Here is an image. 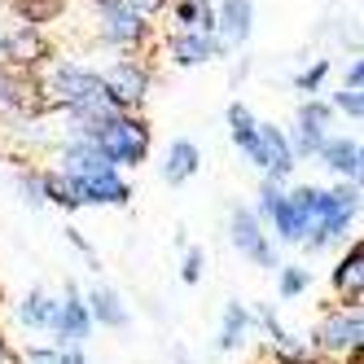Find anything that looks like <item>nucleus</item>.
<instances>
[{
    "label": "nucleus",
    "mask_w": 364,
    "mask_h": 364,
    "mask_svg": "<svg viewBox=\"0 0 364 364\" xmlns=\"http://www.w3.org/2000/svg\"><path fill=\"white\" fill-rule=\"evenodd\" d=\"M53 364H88V351L84 347H58Z\"/></svg>",
    "instance_id": "nucleus-35"
},
{
    "label": "nucleus",
    "mask_w": 364,
    "mask_h": 364,
    "mask_svg": "<svg viewBox=\"0 0 364 364\" xmlns=\"http://www.w3.org/2000/svg\"><path fill=\"white\" fill-rule=\"evenodd\" d=\"M75 193H80V206H127L132 202V180L110 167V171L75 180Z\"/></svg>",
    "instance_id": "nucleus-16"
},
{
    "label": "nucleus",
    "mask_w": 364,
    "mask_h": 364,
    "mask_svg": "<svg viewBox=\"0 0 364 364\" xmlns=\"http://www.w3.org/2000/svg\"><path fill=\"white\" fill-rule=\"evenodd\" d=\"M329 110H333V114H347L351 123H360V119H364V92H351V88H338V92L329 97Z\"/></svg>",
    "instance_id": "nucleus-31"
},
{
    "label": "nucleus",
    "mask_w": 364,
    "mask_h": 364,
    "mask_svg": "<svg viewBox=\"0 0 364 364\" xmlns=\"http://www.w3.org/2000/svg\"><path fill=\"white\" fill-rule=\"evenodd\" d=\"M329 66H333L329 58H316L311 66H303L294 80H290V84H294V92H303V101H307V97H316V92H321V84L329 80Z\"/></svg>",
    "instance_id": "nucleus-28"
},
{
    "label": "nucleus",
    "mask_w": 364,
    "mask_h": 364,
    "mask_svg": "<svg viewBox=\"0 0 364 364\" xmlns=\"http://www.w3.org/2000/svg\"><path fill=\"white\" fill-rule=\"evenodd\" d=\"M163 53H167V62H171V66L193 70V66H206V62H224V58H232V48H228L220 36L167 31V36H163Z\"/></svg>",
    "instance_id": "nucleus-10"
},
{
    "label": "nucleus",
    "mask_w": 364,
    "mask_h": 364,
    "mask_svg": "<svg viewBox=\"0 0 364 364\" xmlns=\"http://www.w3.org/2000/svg\"><path fill=\"white\" fill-rule=\"evenodd\" d=\"M48 58H53V48H48V36L40 27H22L18 22L14 31H5V66L9 70H18V75L31 80Z\"/></svg>",
    "instance_id": "nucleus-12"
},
{
    "label": "nucleus",
    "mask_w": 364,
    "mask_h": 364,
    "mask_svg": "<svg viewBox=\"0 0 364 364\" xmlns=\"http://www.w3.org/2000/svg\"><path fill=\"white\" fill-rule=\"evenodd\" d=\"M307 364H325V360H307Z\"/></svg>",
    "instance_id": "nucleus-42"
},
{
    "label": "nucleus",
    "mask_w": 364,
    "mask_h": 364,
    "mask_svg": "<svg viewBox=\"0 0 364 364\" xmlns=\"http://www.w3.org/2000/svg\"><path fill=\"white\" fill-rule=\"evenodd\" d=\"M53 154H58V171L70 176V180H84V176H97V171H110L106 154L97 149L92 136H62V141L53 145Z\"/></svg>",
    "instance_id": "nucleus-15"
},
{
    "label": "nucleus",
    "mask_w": 364,
    "mask_h": 364,
    "mask_svg": "<svg viewBox=\"0 0 364 364\" xmlns=\"http://www.w3.org/2000/svg\"><path fill=\"white\" fill-rule=\"evenodd\" d=\"M202 171V149L189 141V136H176L163 154V180L176 189V185H189V180Z\"/></svg>",
    "instance_id": "nucleus-20"
},
{
    "label": "nucleus",
    "mask_w": 364,
    "mask_h": 364,
    "mask_svg": "<svg viewBox=\"0 0 364 364\" xmlns=\"http://www.w3.org/2000/svg\"><path fill=\"white\" fill-rule=\"evenodd\" d=\"M14 316L22 329H31V333H53V321H58V299L48 294V290H27L18 299L14 307Z\"/></svg>",
    "instance_id": "nucleus-21"
},
{
    "label": "nucleus",
    "mask_w": 364,
    "mask_h": 364,
    "mask_svg": "<svg viewBox=\"0 0 364 364\" xmlns=\"http://www.w3.org/2000/svg\"><path fill=\"white\" fill-rule=\"evenodd\" d=\"M215 36L237 53L255 36V0H215Z\"/></svg>",
    "instance_id": "nucleus-17"
},
{
    "label": "nucleus",
    "mask_w": 364,
    "mask_h": 364,
    "mask_svg": "<svg viewBox=\"0 0 364 364\" xmlns=\"http://www.w3.org/2000/svg\"><path fill=\"white\" fill-rule=\"evenodd\" d=\"M66 5L70 0H9V9L18 14V22L22 27H48V22H58L62 14H66Z\"/></svg>",
    "instance_id": "nucleus-25"
},
{
    "label": "nucleus",
    "mask_w": 364,
    "mask_h": 364,
    "mask_svg": "<svg viewBox=\"0 0 364 364\" xmlns=\"http://www.w3.org/2000/svg\"><path fill=\"white\" fill-rule=\"evenodd\" d=\"M123 5H132L136 14H145V18H159L167 5H171V0H123Z\"/></svg>",
    "instance_id": "nucleus-33"
},
{
    "label": "nucleus",
    "mask_w": 364,
    "mask_h": 364,
    "mask_svg": "<svg viewBox=\"0 0 364 364\" xmlns=\"http://www.w3.org/2000/svg\"><path fill=\"white\" fill-rule=\"evenodd\" d=\"M250 333H255V316H250V307L242 299H228L224 311H220V333H215V351H242L250 343Z\"/></svg>",
    "instance_id": "nucleus-19"
},
{
    "label": "nucleus",
    "mask_w": 364,
    "mask_h": 364,
    "mask_svg": "<svg viewBox=\"0 0 364 364\" xmlns=\"http://www.w3.org/2000/svg\"><path fill=\"white\" fill-rule=\"evenodd\" d=\"M228 242H232V250H237L242 259H250L255 268H268V272H277L281 268V259H277V246H272V237H268V228L255 220V211L250 206H228Z\"/></svg>",
    "instance_id": "nucleus-7"
},
{
    "label": "nucleus",
    "mask_w": 364,
    "mask_h": 364,
    "mask_svg": "<svg viewBox=\"0 0 364 364\" xmlns=\"http://www.w3.org/2000/svg\"><path fill=\"white\" fill-rule=\"evenodd\" d=\"M329 132H333V110H329L325 97H307V101H299L294 127H285L294 159H316V149L329 141Z\"/></svg>",
    "instance_id": "nucleus-8"
},
{
    "label": "nucleus",
    "mask_w": 364,
    "mask_h": 364,
    "mask_svg": "<svg viewBox=\"0 0 364 364\" xmlns=\"http://www.w3.org/2000/svg\"><path fill=\"white\" fill-rule=\"evenodd\" d=\"M149 92H154V66L145 58H114L101 70V97L119 114H141Z\"/></svg>",
    "instance_id": "nucleus-5"
},
{
    "label": "nucleus",
    "mask_w": 364,
    "mask_h": 364,
    "mask_svg": "<svg viewBox=\"0 0 364 364\" xmlns=\"http://www.w3.org/2000/svg\"><path fill=\"white\" fill-rule=\"evenodd\" d=\"M343 88H351V92H364V62H360V58H351V66H347V80H343Z\"/></svg>",
    "instance_id": "nucleus-34"
},
{
    "label": "nucleus",
    "mask_w": 364,
    "mask_h": 364,
    "mask_svg": "<svg viewBox=\"0 0 364 364\" xmlns=\"http://www.w3.org/2000/svg\"><path fill=\"white\" fill-rule=\"evenodd\" d=\"M246 75H250V58H232V70H228V84L237 88V84L246 80Z\"/></svg>",
    "instance_id": "nucleus-36"
},
{
    "label": "nucleus",
    "mask_w": 364,
    "mask_h": 364,
    "mask_svg": "<svg viewBox=\"0 0 364 364\" xmlns=\"http://www.w3.org/2000/svg\"><path fill=\"white\" fill-rule=\"evenodd\" d=\"M171 364H193V355H189L185 347H176V351H171Z\"/></svg>",
    "instance_id": "nucleus-38"
},
{
    "label": "nucleus",
    "mask_w": 364,
    "mask_h": 364,
    "mask_svg": "<svg viewBox=\"0 0 364 364\" xmlns=\"http://www.w3.org/2000/svg\"><path fill=\"white\" fill-rule=\"evenodd\" d=\"M14 189H18V198L31 206V211H40L44 206V185H40V167H18L14 171Z\"/></svg>",
    "instance_id": "nucleus-29"
},
{
    "label": "nucleus",
    "mask_w": 364,
    "mask_h": 364,
    "mask_svg": "<svg viewBox=\"0 0 364 364\" xmlns=\"http://www.w3.org/2000/svg\"><path fill=\"white\" fill-rule=\"evenodd\" d=\"M92 31L106 48H114V53L141 58L149 48V40H154V18L136 14L132 5H123V0H110V5L92 9Z\"/></svg>",
    "instance_id": "nucleus-3"
},
{
    "label": "nucleus",
    "mask_w": 364,
    "mask_h": 364,
    "mask_svg": "<svg viewBox=\"0 0 364 364\" xmlns=\"http://www.w3.org/2000/svg\"><path fill=\"white\" fill-rule=\"evenodd\" d=\"M88 5H92V9H97V5H110V0H88Z\"/></svg>",
    "instance_id": "nucleus-40"
},
{
    "label": "nucleus",
    "mask_w": 364,
    "mask_h": 364,
    "mask_svg": "<svg viewBox=\"0 0 364 364\" xmlns=\"http://www.w3.org/2000/svg\"><path fill=\"white\" fill-rule=\"evenodd\" d=\"M0 66H5V27H0Z\"/></svg>",
    "instance_id": "nucleus-39"
},
{
    "label": "nucleus",
    "mask_w": 364,
    "mask_h": 364,
    "mask_svg": "<svg viewBox=\"0 0 364 364\" xmlns=\"http://www.w3.org/2000/svg\"><path fill=\"white\" fill-rule=\"evenodd\" d=\"M360 220V185H333L321 189V206H316V220H311L303 250L307 255H321L333 246H347V232Z\"/></svg>",
    "instance_id": "nucleus-1"
},
{
    "label": "nucleus",
    "mask_w": 364,
    "mask_h": 364,
    "mask_svg": "<svg viewBox=\"0 0 364 364\" xmlns=\"http://www.w3.org/2000/svg\"><path fill=\"white\" fill-rule=\"evenodd\" d=\"M97 149L106 154V163L114 171H132L149 159V149H154V127L145 114H114L101 132L92 136Z\"/></svg>",
    "instance_id": "nucleus-4"
},
{
    "label": "nucleus",
    "mask_w": 364,
    "mask_h": 364,
    "mask_svg": "<svg viewBox=\"0 0 364 364\" xmlns=\"http://www.w3.org/2000/svg\"><path fill=\"white\" fill-rule=\"evenodd\" d=\"M18 114H36L31 80L18 75V70H9V66H0V123H9Z\"/></svg>",
    "instance_id": "nucleus-22"
},
{
    "label": "nucleus",
    "mask_w": 364,
    "mask_h": 364,
    "mask_svg": "<svg viewBox=\"0 0 364 364\" xmlns=\"http://www.w3.org/2000/svg\"><path fill=\"white\" fill-rule=\"evenodd\" d=\"M316 159L338 176V185H360V171H364V149L355 132H329V141L316 149Z\"/></svg>",
    "instance_id": "nucleus-14"
},
{
    "label": "nucleus",
    "mask_w": 364,
    "mask_h": 364,
    "mask_svg": "<svg viewBox=\"0 0 364 364\" xmlns=\"http://www.w3.org/2000/svg\"><path fill=\"white\" fill-rule=\"evenodd\" d=\"M0 364H22V351L9 343V338L5 333H0Z\"/></svg>",
    "instance_id": "nucleus-37"
},
{
    "label": "nucleus",
    "mask_w": 364,
    "mask_h": 364,
    "mask_svg": "<svg viewBox=\"0 0 364 364\" xmlns=\"http://www.w3.org/2000/svg\"><path fill=\"white\" fill-rule=\"evenodd\" d=\"M303 343L311 347V355L316 360H338L343 364L351 351L364 347V307H321L316 325H311V333L303 338Z\"/></svg>",
    "instance_id": "nucleus-2"
},
{
    "label": "nucleus",
    "mask_w": 364,
    "mask_h": 364,
    "mask_svg": "<svg viewBox=\"0 0 364 364\" xmlns=\"http://www.w3.org/2000/svg\"><path fill=\"white\" fill-rule=\"evenodd\" d=\"M92 316H88V307H84V290L75 281H66V294L58 299V321H53V347H84L88 338H92Z\"/></svg>",
    "instance_id": "nucleus-11"
},
{
    "label": "nucleus",
    "mask_w": 364,
    "mask_h": 364,
    "mask_svg": "<svg viewBox=\"0 0 364 364\" xmlns=\"http://www.w3.org/2000/svg\"><path fill=\"white\" fill-rule=\"evenodd\" d=\"M285 189H290V185H277V180H259V193H255V206H250L259 224H268V220H272V211L281 206Z\"/></svg>",
    "instance_id": "nucleus-30"
},
{
    "label": "nucleus",
    "mask_w": 364,
    "mask_h": 364,
    "mask_svg": "<svg viewBox=\"0 0 364 364\" xmlns=\"http://www.w3.org/2000/svg\"><path fill=\"white\" fill-rule=\"evenodd\" d=\"M40 185H44V206L80 211V193H75V180H70V176H62L58 167H40Z\"/></svg>",
    "instance_id": "nucleus-26"
},
{
    "label": "nucleus",
    "mask_w": 364,
    "mask_h": 364,
    "mask_svg": "<svg viewBox=\"0 0 364 364\" xmlns=\"http://www.w3.org/2000/svg\"><path fill=\"white\" fill-rule=\"evenodd\" d=\"M307 290H311V268H303V264H281V268H277V294H281L285 303L303 299Z\"/></svg>",
    "instance_id": "nucleus-27"
},
{
    "label": "nucleus",
    "mask_w": 364,
    "mask_h": 364,
    "mask_svg": "<svg viewBox=\"0 0 364 364\" xmlns=\"http://www.w3.org/2000/svg\"><path fill=\"white\" fill-rule=\"evenodd\" d=\"M329 285H333L338 307H360L364 303V242H351L338 255V264L329 268Z\"/></svg>",
    "instance_id": "nucleus-13"
},
{
    "label": "nucleus",
    "mask_w": 364,
    "mask_h": 364,
    "mask_svg": "<svg viewBox=\"0 0 364 364\" xmlns=\"http://www.w3.org/2000/svg\"><path fill=\"white\" fill-rule=\"evenodd\" d=\"M246 159L264 171V180H277V185H285V180L294 176V167H299L294 149H290V136H285V127H277V123H259L255 149L246 154Z\"/></svg>",
    "instance_id": "nucleus-9"
},
{
    "label": "nucleus",
    "mask_w": 364,
    "mask_h": 364,
    "mask_svg": "<svg viewBox=\"0 0 364 364\" xmlns=\"http://www.w3.org/2000/svg\"><path fill=\"white\" fill-rule=\"evenodd\" d=\"M224 123H228V141L237 145L242 154H250V149H255V132H259V119H255V110L246 106V101H228Z\"/></svg>",
    "instance_id": "nucleus-24"
},
{
    "label": "nucleus",
    "mask_w": 364,
    "mask_h": 364,
    "mask_svg": "<svg viewBox=\"0 0 364 364\" xmlns=\"http://www.w3.org/2000/svg\"><path fill=\"white\" fill-rule=\"evenodd\" d=\"M171 31H198L215 36V5H193V0H171Z\"/></svg>",
    "instance_id": "nucleus-23"
},
{
    "label": "nucleus",
    "mask_w": 364,
    "mask_h": 364,
    "mask_svg": "<svg viewBox=\"0 0 364 364\" xmlns=\"http://www.w3.org/2000/svg\"><path fill=\"white\" fill-rule=\"evenodd\" d=\"M193 5H215V0H193Z\"/></svg>",
    "instance_id": "nucleus-41"
},
{
    "label": "nucleus",
    "mask_w": 364,
    "mask_h": 364,
    "mask_svg": "<svg viewBox=\"0 0 364 364\" xmlns=\"http://www.w3.org/2000/svg\"><path fill=\"white\" fill-rule=\"evenodd\" d=\"M316 206H321V185H294L285 189L281 206L272 211V220L264 228H272L268 237H277L281 246H303L311 220H316Z\"/></svg>",
    "instance_id": "nucleus-6"
},
{
    "label": "nucleus",
    "mask_w": 364,
    "mask_h": 364,
    "mask_svg": "<svg viewBox=\"0 0 364 364\" xmlns=\"http://www.w3.org/2000/svg\"><path fill=\"white\" fill-rule=\"evenodd\" d=\"M202 277H206V250L202 246H185V255H180V281L198 285Z\"/></svg>",
    "instance_id": "nucleus-32"
},
{
    "label": "nucleus",
    "mask_w": 364,
    "mask_h": 364,
    "mask_svg": "<svg viewBox=\"0 0 364 364\" xmlns=\"http://www.w3.org/2000/svg\"><path fill=\"white\" fill-rule=\"evenodd\" d=\"M84 307H88V316H92L97 329H114L119 333V329L132 325V311H127L123 294L114 290V285H106V281H97V285L84 290Z\"/></svg>",
    "instance_id": "nucleus-18"
}]
</instances>
